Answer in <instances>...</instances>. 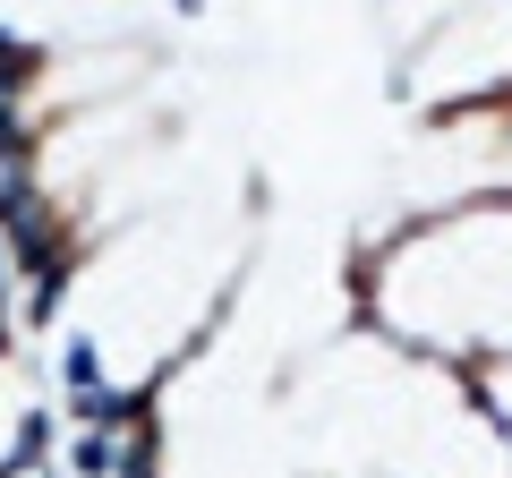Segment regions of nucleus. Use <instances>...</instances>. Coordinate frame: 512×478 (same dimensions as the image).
Segmentation results:
<instances>
[{
  "instance_id": "f03ea898",
  "label": "nucleus",
  "mask_w": 512,
  "mask_h": 478,
  "mask_svg": "<svg viewBox=\"0 0 512 478\" xmlns=\"http://www.w3.org/2000/svg\"><path fill=\"white\" fill-rule=\"evenodd\" d=\"M43 69H52V52L35 35H18V26H0V103H35Z\"/></svg>"
},
{
  "instance_id": "f257e3e1",
  "label": "nucleus",
  "mask_w": 512,
  "mask_h": 478,
  "mask_svg": "<svg viewBox=\"0 0 512 478\" xmlns=\"http://www.w3.org/2000/svg\"><path fill=\"white\" fill-rule=\"evenodd\" d=\"M350 333L461 376L512 359V188L419 205L367 239L350 257Z\"/></svg>"
},
{
  "instance_id": "7ed1b4c3",
  "label": "nucleus",
  "mask_w": 512,
  "mask_h": 478,
  "mask_svg": "<svg viewBox=\"0 0 512 478\" xmlns=\"http://www.w3.org/2000/svg\"><path fill=\"white\" fill-rule=\"evenodd\" d=\"M470 393L487 402V419L504 427V444H512V359H495V368H470Z\"/></svg>"
},
{
  "instance_id": "20e7f679",
  "label": "nucleus",
  "mask_w": 512,
  "mask_h": 478,
  "mask_svg": "<svg viewBox=\"0 0 512 478\" xmlns=\"http://www.w3.org/2000/svg\"><path fill=\"white\" fill-rule=\"evenodd\" d=\"M9 419H18V410H0V436H9Z\"/></svg>"
}]
</instances>
